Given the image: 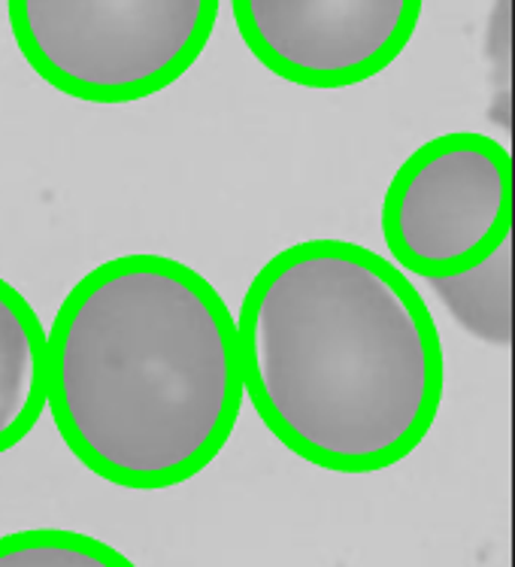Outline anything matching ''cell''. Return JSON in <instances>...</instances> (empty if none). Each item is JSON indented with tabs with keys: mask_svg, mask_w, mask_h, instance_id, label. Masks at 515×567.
<instances>
[{
	"mask_svg": "<svg viewBox=\"0 0 515 567\" xmlns=\"http://www.w3.org/2000/svg\"><path fill=\"white\" fill-rule=\"evenodd\" d=\"M243 392L267 431L333 474L422 446L443 404L434 313L401 267L337 237L276 252L243 295Z\"/></svg>",
	"mask_w": 515,
	"mask_h": 567,
	"instance_id": "obj_1",
	"label": "cell"
},
{
	"mask_svg": "<svg viewBox=\"0 0 515 567\" xmlns=\"http://www.w3.org/2000/svg\"><path fill=\"white\" fill-rule=\"evenodd\" d=\"M237 319L209 279L167 255L110 258L47 331V406L76 462L122 488L188 483L243 410Z\"/></svg>",
	"mask_w": 515,
	"mask_h": 567,
	"instance_id": "obj_2",
	"label": "cell"
},
{
	"mask_svg": "<svg viewBox=\"0 0 515 567\" xmlns=\"http://www.w3.org/2000/svg\"><path fill=\"white\" fill-rule=\"evenodd\" d=\"M222 0H7L12 40L37 76L85 104H134L183 80Z\"/></svg>",
	"mask_w": 515,
	"mask_h": 567,
	"instance_id": "obj_3",
	"label": "cell"
},
{
	"mask_svg": "<svg viewBox=\"0 0 515 567\" xmlns=\"http://www.w3.org/2000/svg\"><path fill=\"white\" fill-rule=\"evenodd\" d=\"M513 162L504 143L452 131L422 143L391 176L382 237L391 265L428 282L459 279L509 244Z\"/></svg>",
	"mask_w": 515,
	"mask_h": 567,
	"instance_id": "obj_4",
	"label": "cell"
},
{
	"mask_svg": "<svg viewBox=\"0 0 515 567\" xmlns=\"http://www.w3.org/2000/svg\"><path fill=\"white\" fill-rule=\"evenodd\" d=\"M258 64L300 89H349L410 47L422 0H230Z\"/></svg>",
	"mask_w": 515,
	"mask_h": 567,
	"instance_id": "obj_5",
	"label": "cell"
},
{
	"mask_svg": "<svg viewBox=\"0 0 515 567\" xmlns=\"http://www.w3.org/2000/svg\"><path fill=\"white\" fill-rule=\"evenodd\" d=\"M47 410V328L0 277V455L16 450Z\"/></svg>",
	"mask_w": 515,
	"mask_h": 567,
	"instance_id": "obj_6",
	"label": "cell"
},
{
	"mask_svg": "<svg viewBox=\"0 0 515 567\" xmlns=\"http://www.w3.org/2000/svg\"><path fill=\"white\" fill-rule=\"evenodd\" d=\"M0 567H137L125 553L70 528H28L0 537Z\"/></svg>",
	"mask_w": 515,
	"mask_h": 567,
	"instance_id": "obj_7",
	"label": "cell"
}]
</instances>
